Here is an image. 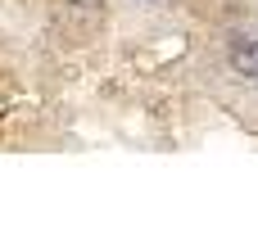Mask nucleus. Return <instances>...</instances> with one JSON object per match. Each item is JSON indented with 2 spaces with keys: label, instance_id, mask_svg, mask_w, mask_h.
<instances>
[{
  "label": "nucleus",
  "instance_id": "nucleus-1",
  "mask_svg": "<svg viewBox=\"0 0 258 244\" xmlns=\"http://www.w3.org/2000/svg\"><path fill=\"white\" fill-rule=\"evenodd\" d=\"M231 68L245 72V77H258V41L254 36H236L231 41Z\"/></svg>",
  "mask_w": 258,
  "mask_h": 244
},
{
  "label": "nucleus",
  "instance_id": "nucleus-2",
  "mask_svg": "<svg viewBox=\"0 0 258 244\" xmlns=\"http://www.w3.org/2000/svg\"><path fill=\"white\" fill-rule=\"evenodd\" d=\"M68 5H77V9H100L104 0H68Z\"/></svg>",
  "mask_w": 258,
  "mask_h": 244
}]
</instances>
